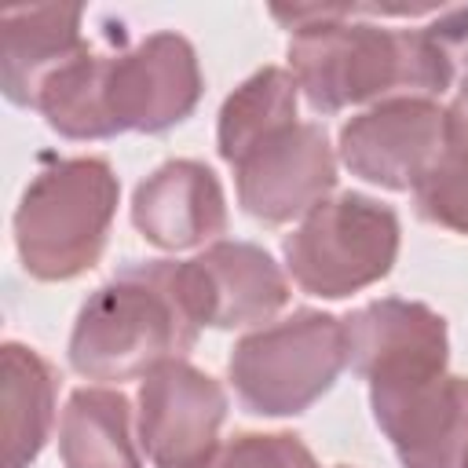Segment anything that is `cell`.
I'll list each match as a JSON object with an SVG mask.
<instances>
[{
    "label": "cell",
    "mask_w": 468,
    "mask_h": 468,
    "mask_svg": "<svg viewBox=\"0 0 468 468\" xmlns=\"http://www.w3.org/2000/svg\"><path fill=\"white\" fill-rule=\"evenodd\" d=\"M355 4L274 7L289 26V73L314 113L358 102L435 99L453 88V69L424 29L355 22Z\"/></svg>",
    "instance_id": "6da1fadb"
},
{
    "label": "cell",
    "mask_w": 468,
    "mask_h": 468,
    "mask_svg": "<svg viewBox=\"0 0 468 468\" xmlns=\"http://www.w3.org/2000/svg\"><path fill=\"white\" fill-rule=\"evenodd\" d=\"M201 318L186 285V263L146 260L121 267L77 311L69 366L88 380H143L197 344Z\"/></svg>",
    "instance_id": "7a4b0ae2"
},
{
    "label": "cell",
    "mask_w": 468,
    "mask_h": 468,
    "mask_svg": "<svg viewBox=\"0 0 468 468\" xmlns=\"http://www.w3.org/2000/svg\"><path fill=\"white\" fill-rule=\"evenodd\" d=\"M121 183L106 157H66L33 176L15 208V249L37 282H69L106 249Z\"/></svg>",
    "instance_id": "3957f363"
},
{
    "label": "cell",
    "mask_w": 468,
    "mask_h": 468,
    "mask_svg": "<svg viewBox=\"0 0 468 468\" xmlns=\"http://www.w3.org/2000/svg\"><path fill=\"white\" fill-rule=\"evenodd\" d=\"M344 369V322L314 307H300L241 336L227 362L238 402L256 417H296L311 410Z\"/></svg>",
    "instance_id": "277c9868"
},
{
    "label": "cell",
    "mask_w": 468,
    "mask_h": 468,
    "mask_svg": "<svg viewBox=\"0 0 468 468\" xmlns=\"http://www.w3.org/2000/svg\"><path fill=\"white\" fill-rule=\"evenodd\" d=\"M292 282L322 300L351 296L395 267L399 216L369 194L344 190L314 205L303 223L282 241Z\"/></svg>",
    "instance_id": "5b68a950"
},
{
    "label": "cell",
    "mask_w": 468,
    "mask_h": 468,
    "mask_svg": "<svg viewBox=\"0 0 468 468\" xmlns=\"http://www.w3.org/2000/svg\"><path fill=\"white\" fill-rule=\"evenodd\" d=\"M135 431L154 468H208L219 453L227 391L186 358L161 362L139 380Z\"/></svg>",
    "instance_id": "8992f818"
},
{
    "label": "cell",
    "mask_w": 468,
    "mask_h": 468,
    "mask_svg": "<svg viewBox=\"0 0 468 468\" xmlns=\"http://www.w3.org/2000/svg\"><path fill=\"white\" fill-rule=\"evenodd\" d=\"M201 99L197 51L179 33H150L128 51H106L102 102L113 135L168 132Z\"/></svg>",
    "instance_id": "52a82bcc"
},
{
    "label": "cell",
    "mask_w": 468,
    "mask_h": 468,
    "mask_svg": "<svg viewBox=\"0 0 468 468\" xmlns=\"http://www.w3.org/2000/svg\"><path fill=\"white\" fill-rule=\"evenodd\" d=\"M230 168L238 205L271 227L307 216L336 186V154L325 128L314 121H296L267 135Z\"/></svg>",
    "instance_id": "ba28073f"
},
{
    "label": "cell",
    "mask_w": 468,
    "mask_h": 468,
    "mask_svg": "<svg viewBox=\"0 0 468 468\" xmlns=\"http://www.w3.org/2000/svg\"><path fill=\"white\" fill-rule=\"evenodd\" d=\"M340 322L347 366L362 380H369V388L410 384L446 373V318L428 303L388 296L351 311Z\"/></svg>",
    "instance_id": "9c48e42d"
},
{
    "label": "cell",
    "mask_w": 468,
    "mask_h": 468,
    "mask_svg": "<svg viewBox=\"0 0 468 468\" xmlns=\"http://www.w3.org/2000/svg\"><path fill=\"white\" fill-rule=\"evenodd\" d=\"M446 139V110L435 99H388L355 113L340 128V161L351 176L384 186L413 190L431 168Z\"/></svg>",
    "instance_id": "30bf717a"
},
{
    "label": "cell",
    "mask_w": 468,
    "mask_h": 468,
    "mask_svg": "<svg viewBox=\"0 0 468 468\" xmlns=\"http://www.w3.org/2000/svg\"><path fill=\"white\" fill-rule=\"evenodd\" d=\"M369 406L402 468H464L468 377L439 373L428 380L369 388Z\"/></svg>",
    "instance_id": "8fae6325"
},
{
    "label": "cell",
    "mask_w": 468,
    "mask_h": 468,
    "mask_svg": "<svg viewBox=\"0 0 468 468\" xmlns=\"http://www.w3.org/2000/svg\"><path fill=\"white\" fill-rule=\"evenodd\" d=\"M186 285L201 325L241 329L271 322L289 303V282L274 256L252 241H216L186 260Z\"/></svg>",
    "instance_id": "7c38bea8"
},
{
    "label": "cell",
    "mask_w": 468,
    "mask_h": 468,
    "mask_svg": "<svg viewBox=\"0 0 468 468\" xmlns=\"http://www.w3.org/2000/svg\"><path fill=\"white\" fill-rule=\"evenodd\" d=\"M132 223L157 249H197L227 230V197L208 165L165 161L135 186Z\"/></svg>",
    "instance_id": "4fadbf2b"
},
{
    "label": "cell",
    "mask_w": 468,
    "mask_h": 468,
    "mask_svg": "<svg viewBox=\"0 0 468 468\" xmlns=\"http://www.w3.org/2000/svg\"><path fill=\"white\" fill-rule=\"evenodd\" d=\"M84 7L40 4L0 15V88L15 106H37L40 88L84 48Z\"/></svg>",
    "instance_id": "5bb4252c"
},
{
    "label": "cell",
    "mask_w": 468,
    "mask_h": 468,
    "mask_svg": "<svg viewBox=\"0 0 468 468\" xmlns=\"http://www.w3.org/2000/svg\"><path fill=\"white\" fill-rule=\"evenodd\" d=\"M55 366L26 344L0 347V435L4 468H29L55 424Z\"/></svg>",
    "instance_id": "9a60e30c"
},
{
    "label": "cell",
    "mask_w": 468,
    "mask_h": 468,
    "mask_svg": "<svg viewBox=\"0 0 468 468\" xmlns=\"http://www.w3.org/2000/svg\"><path fill=\"white\" fill-rule=\"evenodd\" d=\"M66 468H143L132 442V402L113 388H77L58 417Z\"/></svg>",
    "instance_id": "2e32d148"
},
{
    "label": "cell",
    "mask_w": 468,
    "mask_h": 468,
    "mask_svg": "<svg viewBox=\"0 0 468 468\" xmlns=\"http://www.w3.org/2000/svg\"><path fill=\"white\" fill-rule=\"evenodd\" d=\"M296 95H300L296 77L282 66H263L245 84H238L219 110V124H216L219 157L234 165L267 135L296 124Z\"/></svg>",
    "instance_id": "e0dca14e"
},
{
    "label": "cell",
    "mask_w": 468,
    "mask_h": 468,
    "mask_svg": "<svg viewBox=\"0 0 468 468\" xmlns=\"http://www.w3.org/2000/svg\"><path fill=\"white\" fill-rule=\"evenodd\" d=\"M102 84H106V55L88 44L69 66H62L40 88L33 110H40L48 128L66 139H110L113 128L106 117Z\"/></svg>",
    "instance_id": "ac0fdd59"
},
{
    "label": "cell",
    "mask_w": 468,
    "mask_h": 468,
    "mask_svg": "<svg viewBox=\"0 0 468 468\" xmlns=\"http://www.w3.org/2000/svg\"><path fill=\"white\" fill-rule=\"evenodd\" d=\"M413 205L420 219L468 234V106H446V139L431 168L413 186Z\"/></svg>",
    "instance_id": "d6986e66"
},
{
    "label": "cell",
    "mask_w": 468,
    "mask_h": 468,
    "mask_svg": "<svg viewBox=\"0 0 468 468\" xmlns=\"http://www.w3.org/2000/svg\"><path fill=\"white\" fill-rule=\"evenodd\" d=\"M208 468H318L311 450L292 431H241L219 453Z\"/></svg>",
    "instance_id": "ffe728a7"
},
{
    "label": "cell",
    "mask_w": 468,
    "mask_h": 468,
    "mask_svg": "<svg viewBox=\"0 0 468 468\" xmlns=\"http://www.w3.org/2000/svg\"><path fill=\"white\" fill-rule=\"evenodd\" d=\"M424 33L442 51V58L450 62L453 80L461 88L468 80V7H457V11L439 15L431 26H424Z\"/></svg>",
    "instance_id": "44dd1931"
},
{
    "label": "cell",
    "mask_w": 468,
    "mask_h": 468,
    "mask_svg": "<svg viewBox=\"0 0 468 468\" xmlns=\"http://www.w3.org/2000/svg\"><path fill=\"white\" fill-rule=\"evenodd\" d=\"M453 102H461V106H468V80H464V84L457 88V99H453Z\"/></svg>",
    "instance_id": "7402d4cb"
},
{
    "label": "cell",
    "mask_w": 468,
    "mask_h": 468,
    "mask_svg": "<svg viewBox=\"0 0 468 468\" xmlns=\"http://www.w3.org/2000/svg\"><path fill=\"white\" fill-rule=\"evenodd\" d=\"M333 468H347V464H333Z\"/></svg>",
    "instance_id": "603a6c76"
},
{
    "label": "cell",
    "mask_w": 468,
    "mask_h": 468,
    "mask_svg": "<svg viewBox=\"0 0 468 468\" xmlns=\"http://www.w3.org/2000/svg\"><path fill=\"white\" fill-rule=\"evenodd\" d=\"M464 468H468V461H464Z\"/></svg>",
    "instance_id": "cb8c5ba5"
}]
</instances>
